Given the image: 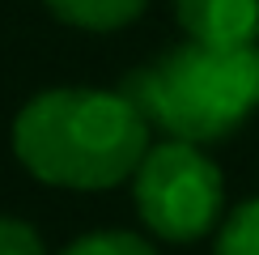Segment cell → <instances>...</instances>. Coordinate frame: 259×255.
Wrapping results in <instances>:
<instances>
[{"instance_id":"cell-8","label":"cell","mask_w":259,"mask_h":255,"mask_svg":"<svg viewBox=\"0 0 259 255\" xmlns=\"http://www.w3.org/2000/svg\"><path fill=\"white\" fill-rule=\"evenodd\" d=\"M0 255H47V247L30 221L0 212Z\"/></svg>"},{"instance_id":"cell-3","label":"cell","mask_w":259,"mask_h":255,"mask_svg":"<svg viewBox=\"0 0 259 255\" xmlns=\"http://www.w3.org/2000/svg\"><path fill=\"white\" fill-rule=\"evenodd\" d=\"M136 212L157 238L166 242H196L221 217L225 187L221 170L191 141H161L149 145L132 175Z\"/></svg>"},{"instance_id":"cell-1","label":"cell","mask_w":259,"mask_h":255,"mask_svg":"<svg viewBox=\"0 0 259 255\" xmlns=\"http://www.w3.org/2000/svg\"><path fill=\"white\" fill-rule=\"evenodd\" d=\"M13 153L47 187L106 191L149 153V119L123 90H42L13 119Z\"/></svg>"},{"instance_id":"cell-7","label":"cell","mask_w":259,"mask_h":255,"mask_svg":"<svg viewBox=\"0 0 259 255\" xmlns=\"http://www.w3.org/2000/svg\"><path fill=\"white\" fill-rule=\"evenodd\" d=\"M60 255H157L149 247V238L127 230H98V234H85V238L68 242Z\"/></svg>"},{"instance_id":"cell-6","label":"cell","mask_w":259,"mask_h":255,"mask_svg":"<svg viewBox=\"0 0 259 255\" xmlns=\"http://www.w3.org/2000/svg\"><path fill=\"white\" fill-rule=\"evenodd\" d=\"M212 255H259V200H246L221 221Z\"/></svg>"},{"instance_id":"cell-2","label":"cell","mask_w":259,"mask_h":255,"mask_svg":"<svg viewBox=\"0 0 259 255\" xmlns=\"http://www.w3.org/2000/svg\"><path fill=\"white\" fill-rule=\"evenodd\" d=\"M123 94L170 141L204 145L230 136L259 106V42L234 51L183 42L153 68L132 72Z\"/></svg>"},{"instance_id":"cell-5","label":"cell","mask_w":259,"mask_h":255,"mask_svg":"<svg viewBox=\"0 0 259 255\" xmlns=\"http://www.w3.org/2000/svg\"><path fill=\"white\" fill-rule=\"evenodd\" d=\"M42 5L77 30L106 34V30H123L127 21H136L149 0H42Z\"/></svg>"},{"instance_id":"cell-4","label":"cell","mask_w":259,"mask_h":255,"mask_svg":"<svg viewBox=\"0 0 259 255\" xmlns=\"http://www.w3.org/2000/svg\"><path fill=\"white\" fill-rule=\"evenodd\" d=\"M175 17L187 42L200 47H255L259 42V0H175Z\"/></svg>"}]
</instances>
